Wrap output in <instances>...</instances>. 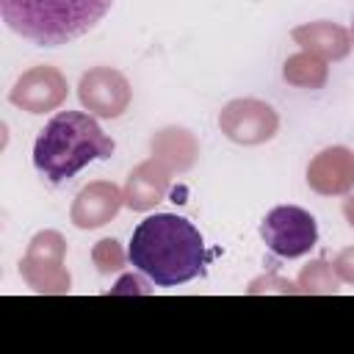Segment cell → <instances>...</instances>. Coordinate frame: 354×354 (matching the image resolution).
I'll return each mask as SVG.
<instances>
[{
    "label": "cell",
    "instance_id": "obj_1",
    "mask_svg": "<svg viewBox=\"0 0 354 354\" xmlns=\"http://www.w3.org/2000/svg\"><path fill=\"white\" fill-rule=\"evenodd\" d=\"M207 249L202 232L183 216L155 213L136 224L127 260L160 288H174L205 274Z\"/></svg>",
    "mask_w": 354,
    "mask_h": 354
},
{
    "label": "cell",
    "instance_id": "obj_2",
    "mask_svg": "<svg viewBox=\"0 0 354 354\" xmlns=\"http://www.w3.org/2000/svg\"><path fill=\"white\" fill-rule=\"evenodd\" d=\"M113 149V138L97 124L94 116L83 111H61L36 136L33 166L47 183L61 185L72 180L83 166L108 160Z\"/></svg>",
    "mask_w": 354,
    "mask_h": 354
},
{
    "label": "cell",
    "instance_id": "obj_3",
    "mask_svg": "<svg viewBox=\"0 0 354 354\" xmlns=\"http://www.w3.org/2000/svg\"><path fill=\"white\" fill-rule=\"evenodd\" d=\"M111 6L113 0H0V14L17 36L39 47H61L88 33Z\"/></svg>",
    "mask_w": 354,
    "mask_h": 354
},
{
    "label": "cell",
    "instance_id": "obj_4",
    "mask_svg": "<svg viewBox=\"0 0 354 354\" xmlns=\"http://www.w3.org/2000/svg\"><path fill=\"white\" fill-rule=\"evenodd\" d=\"M260 238L277 257H301L318 243L315 218L299 205H277L260 224Z\"/></svg>",
    "mask_w": 354,
    "mask_h": 354
},
{
    "label": "cell",
    "instance_id": "obj_5",
    "mask_svg": "<svg viewBox=\"0 0 354 354\" xmlns=\"http://www.w3.org/2000/svg\"><path fill=\"white\" fill-rule=\"evenodd\" d=\"M351 36H354V19H351Z\"/></svg>",
    "mask_w": 354,
    "mask_h": 354
}]
</instances>
